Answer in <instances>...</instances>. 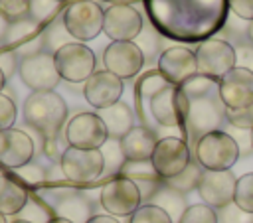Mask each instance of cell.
I'll return each instance as SVG.
<instances>
[{
    "label": "cell",
    "mask_w": 253,
    "mask_h": 223,
    "mask_svg": "<svg viewBox=\"0 0 253 223\" xmlns=\"http://www.w3.org/2000/svg\"><path fill=\"white\" fill-rule=\"evenodd\" d=\"M233 203L239 209H243V211L253 215V172H247V174L237 178Z\"/></svg>",
    "instance_id": "4dcf8cb0"
},
{
    "label": "cell",
    "mask_w": 253,
    "mask_h": 223,
    "mask_svg": "<svg viewBox=\"0 0 253 223\" xmlns=\"http://www.w3.org/2000/svg\"><path fill=\"white\" fill-rule=\"evenodd\" d=\"M63 22L73 39L85 43L103 32L105 10L97 0H73L63 12Z\"/></svg>",
    "instance_id": "8992f818"
},
{
    "label": "cell",
    "mask_w": 253,
    "mask_h": 223,
    "mask_svg": "<svg viewBox=\"0 0 253 223\" xmlns=\"http://www.w3.org/2000/svg\"><path fill=\"white\" fill-rule=\"evenodd\" d=\"M109 132L97 112H77L65 126L67 146L81 150H99L107 144Z\"/></svg>",
    "instance_id": "30bf717a"
},
{
    "label": "cell",
    "mask_w": 253,
    "mask_h": 223,
    "mask_svg": "<svg viewBox=\"0 0 253 223\" xmlns=\"http://www.w3.org/2000/svg\"><path fill=\"white\" fill-rule=\"evenodd\" d=\"M202 174H204V168L198 164L196 158H192V162H190L178 176H174V178H170V180H164V184H166L168 187H172V189H176V191H180V193L186 195V193L198 189L200 180H202Z\"/></svg>",
    "instance_id": "f1b7e54d"
},
{
    "label": "cell",
    "mask_w": 253,
    "mask_h": 223,
    "mask_svg": "<svg viewBox=\"0 0 253 223\" xmlns=\"http://www.w3.org/2000/svg\"><path fill=\"white\" fill-rule=\"evenodd\" d=\"M53 209H55L57 217H65L73 223H87L95 215L91 201L83 193H79L71 187H65L63 191L61 189L57 191Z\"/></svg>",
    "instance_id": "603a6c76"
},
{
    "label": "cell",
    "mask_w": 253,
    "mask_h": 223,
    "mask_svg": "<svg viewBox=\"0 0 253 223\" xmlns=\"http://www.w3.org/2000/svg\"><path fill=\"white\" fill-rule=\"evenodd\" d=\"M42 37H43V47H45V51H47V53H53V55H55L63 45L75 41L73 36H71V34L67 32V28H65L63 16L55 18L49 26H45L43 32H42Z\"/></svg>",
    "instance_id": "83f0119b"
},
{
    "label": "cell",
    "mask_w": 253,
    "mask_h": 223,
    "mask_svg": "<svg viewBox=\"0 0 253 223\" xmlns=\"http://www.w3.org/2000/svg\"><path fill=\"white\" fill-rule=\"evenodd\" d=\"M194 158L204 170H231V166L239 160L241 150L235 142V138L225 130H213L204 134L194 150Z\"/></svg>",
    "instance_id": "5b68a950"
},
{
    "label": "cell",
    "mask_w": 253,
    "mask_h": 223,
    "mask_svg": "<svg viewBox=\"0 0 253 223\" xmlns=\"http://www.w3.org/2000/svg\"><path fill=\"white\" fill-rule=\"evenodd\" d=\"M57 2H61V4H63V2H69V0H57Z\"/></svg>",
    "instance_id": "11a10c76"
},
{
    "label": "cell",
    "mask_w": 253,
    "mask_h": 223,
    "mask_svg": "<svg viewBox=\"0 0 253 223\" xmlns=\"http://www.w3.org/2000/svg\"><path fill=\"white\" fill-rule=\"evenodd\" d=\"M251 144H253V128H251Z\"/></svg>",
    "instance_id": "db71d44e"
},
{
    "label": "cell",
    "mask_w": 253,
    "mask_h": 223,
    "mask_svg": "<svg viewBox=\"0 0 253 223\" xmlns=\"http://www.w3.org/2000/svg\"><path fill=\"white\" fill-rule=\"evenodd\" d=\"M28 201H30L28 186L14 174H0V213L4 217L22 213Z\"/></svg>",
    "instance_id": "cb8c5ba5"
},
{
    "label": "cell",
    "mask_w": 253,
    "mask_h": 223,
    "mask_svg": "<svg viewBox=\"0 0 253 223\" xmlns=\"http://www.w3.org/2000/svg\"><path fill=\"white\" fill-rule=\"evenodd\" d=\"M0 223H10V221H6V217H4L2 213H0Z\"/></svg>",
    "instance_id": "f5cc1de1"
},
{
    "label": "cell",
    "mask_w": 253,
    "mask_h": 223,
    "mask_svg": "<svg viewBox=\"0 0 253 223\" xmlns=\"http://www.w3.org/2000/svg\"><path fill=\"white\" fill-rule=\"evenodd\" d=\"M229 10L237 18L253 22V0H229Z\"/></svg>",
    "instance_id": "b9f144b4"
},
{
    "label": "cell",
    "mask_w": 253,
    "mask_h": 223,
    "mask_svg": "<svg viewBox=\"0 0 253 223\" xmlns=\"http://www.w3.org/2000/svg\"><path fill=\"white\" fill-rule=\"evenodd\" d=\"M247 37H249V43H253V22H249L247 26Z\"/></svg>",
    "instance_id": "c3c4849f"
},
{
    "label": "cell",
    "mask_w": 253,
    "mask_h": 223,
    "mask_svg": "<svg viewBox=\"0 0 253 223\" xmlns=\"http://www.w3.org/2000/svg\"><path fill=\"white\" fill-rule=\"evenodd\" d=\"M99 201L109 215H113V217L128 215L130 217L142 205V195L134 182H130L123 176H115L101 187Z\"/></svg>",
    "instance_id": "ba28073f"
},
{
    "label": "cell",
    "mask_w": 253,
    "mask_h": 223,
    "mask_svg": "<svg viewBox=\"0 0 253 223\" xmlns=\"http://www.w3.org/2000/svg\"><path fill=\"white\" fill-rule=\"evenodd\" d=\"M63 138H65V134H63ZM63 138H61V134H59V136H53V138H43L42 152H43V156H45L51 164H59L63 152L67 150V146H63Z\"/></svg>",
    "instance_id": "ab89813d"
},
{
    "label": "cell",
    "mask_w": 253,
    "mask_h": 223,
    "mask_svg": "<svg viewBox=\"0 0 253 223\" xmlns=\"http://www.w3.org/2000/svg\"><path fill=\"white\" fill-rule=\"evenodd\" d=\"M18 67H20L18 53L12 51V49H4V47H0V69H2V73L6 75V79H10V77L16 73Z\"/></svg>",
    "instance_id": "60d3db41"
},
{
    "label": "cell",
    "mask_w": 253,
    "mask_h": 223,
    "mask_svg": "<svg viewBox=\"0 0 253 223\" xmlns=\"http://www.w3.org/2000/svg\"><path fill=\"white\" fill-rule=\"evenodd\" d=\"M128 2H132V0H115V4H128Z\"/></svg>",
    "instance_id": "816d5d0a"
},
{
    "label": "cell",
    "mask_w": 253,
    "mask_h": 223,
    "mask_svg": "<svg viewBox=\"0 0 253 223\" xmlns=\"http://www.w3.org/2000/svg\"><path fill=\"white\" fill-rule=\"evenodd\" d=\"M225 120L229 126L233 128H241V130H251L253 128V105L245 107V109H227L225 111Z\"/></svg>",
    "instance_id": "d590c367"
},
{
    "label": "cell",
    "mask_w": 253,
    "mask_h": 223,
    "mask_svg": "<svg viewBox=\"0 0 253 223\" xmlns=\"http://www.w3.org/2000/svg\"><path fill=\"white\" fill-rule=\"evenodd\" d=\"M61 170L71 184H89L105 172V156L99 150H81L67 146L61 156Z\"/></svg>",
    "instance_id": "8fae6325"
},
{
    "label": "cell",
    "mask_w": 253,
    "mask_h": 223,
    "mask_svg": "<svg viewBox=\"0 0 253 223\" xmlns=\"http://www.w3.org/2000/svg\"><path fill=\"white\" fill-rule=\"evenodd\" d=\"M119 176L130 180L136 184L140 195H142V203H148L152 199V195L158 191V187L162 186V178L158 176V172L154 170L150 160H125V164L119 170Z\"/></svg>",
    "instance_id": "44dd1931"
},
{
    "label": "cell",
    "mask_w": 253,
    "mask_h": 223,
    "mask_svg": "<svg viewBox=\"0 0 253 223\" xmlns=\"http://www.w3.org/2000/svg\"><path fill=\"white\" fill-rule=\"evenodd\" d=\"M6 81H8V79H6V75H4V73H2V69H0V93L4 91V87H6Z\"/></svg>",
    "instance_id": "7dc6e473"
},
{
    "label": "cell",
    "mask_w": 253,
    "mask_h": 223,
    "mask_svg": "<svg viewBox=\"0 0 253 223\" xmlns=\"http://www.w3.org/2000/svg\"><path fill=\"white\" fill-rule=\"evenodd\" d=\"M128 223H174L172 217L160 209L158 205H152V203H142L132 215H130V221Z\"/></svg>",
    "instance_id": "836d02e7"
},
{
    "label": "cell",
    "mask_w": 253,
    "mask_h": 223,
    "mask_svg": "<svg viewBox=\"0 0 253 223\" xmlns=\"http://www.w3.org/2000/svg\"><path fill=\"white\" fill-rule=\"evenodd\" d=\"M158 71L172 83V85H182L190 77L198 75V61L196 53L184 45H172L166 47L158 55Z\"/></svg>",
    "instance_id": "ac0fdd59"
},
{
    "label": "cell",
    "mask_w": 253,
    "mask_h": 223,
    "mask_svg": "<svg viewBox=\"0 0 253 223\" xmlns=\"http://www.w3.org/2000/svg\"><path fill=\"white\" fill-rule=\"evenodd\" d=\"M16 116H18L16 103L8 95L0 93V132L2 130H8V128H14Z\"/></svg>",
    "instance_id": "74e56055"
},
{
    "label": "cell",
    "mask_w": 253,
    "mask_h": 223,
    "mask_svg": "<svg viewBox=\"0 0 253 223\" xmlns=\"http://www.w3.org/2000/svg\"><path fill=\"white\" fill-rule=\"evenodd\" d=\"M97 114L105 122L109 138H113V140H121L134 126V112L123 101H119V103H115V105H111L107 109L97 111Z\"/></svg>",
    "instance_id": "d4e9b609"
},
{
    "label": "cell",
    "mask_w": 253,
    "mask_h": 223,
    "mask_svg": "<svg viewBox=\"0 0 253 223\" xmlns=\"http://www.w3.org/2000/svg\"><path fill=\"white\" fill-rule=\"evenodd\" d=\"M158 136L152 128L140 124V126H132L121 140H119V146H121V152L125 156V160H150L152 154H154V148L158 144Z\"/></svg>",
    "instance_id": "7402d4cb"
},
{
    "label": "cell",
    "mask_w": 253,
    "mask_h": 223,
    "mask_svg": "<svg viewBox=\"0 0 253 223\" xmlns=\"http://www.w3.org/2000/svg\"><path fill=\"white\" fill-rule=\"evenodd\" d=\"M24 120L42 140L59 136L67 120V105L55 91H32L24 101Z\"/></svg>",
    "instance_id": "3957f363"
},
{
    "label": "cell",
    "mask_w": 253,
    "mask_h": 223,
    "mask_svg": "<svg viewBox=\"0 0 253 223\" xmlns=\"http://www.w3.org/2000/svg\"><path fill=\"white\" fill-rule=\"evenodd\" d=\"M105 69L119 79H130L142 69L144 55L134 41H111L103 53Z\"/></svg>",
    "instance_id": "9a60e30c"
},
{
    "label": "cell",
    "mask_w": 253,
    "mask_h": 223,
    "mask_svg": "<svg viewBox=\"0 0 253 223\" xmlns=\"http://www.w3.org/2000/svg\"><path fill=\"white\" fill-rule=\"evenodd\" d=\"M235 184H237V178L231 170H219V172L204 170L200 186H198V193L206 205L213 209H221L233 203Z\"/></svg>",
    "instance_id": "2e32d148"
},
{
    "label": "cell",
    "mask_w": 253,
    "mask_h": 223,
    "mask_svg": "<svg viewBox=\"0 0 253 223\" xmlns=\"http://www.w3.org/2000/svg\"><path fill=\"white\" fill-rule=\"evenodd\" d=\"M148 22L166 39L202 43L227 22L229 0H142Z\"/></svg>",
    "instance_id": "6da1fadb"
},
{
    "label": "cell",
    "mask_w": 253,
    "mask_h": 223,
    "mask_svg": "<svg viewBox=\"0 0 253 223\" xmlns=\"http://www.w3.org/2000/svg\"><path fill=\"white\" fill-rule=\"evenodd\" d=\"M18 75L22 83L32 91H53L61 81V75L55 65V57L53 53H47V51L22 57Z\"/></svg>",
    "instance_id": "4fadbf2b"
},
{
    "label": "cell",
    "mask_w": 253,
    "mask_h": 223,
    "mask_svg": "<svg viewBox=\"0 0 253 223\" xmlns=\"http://www.w3.org/2000/svg\"><path fill=\"white\" fill-rule=\"evenodd\" d=\"M134 43L140 47L142 55H144V61H152L156 57V53L160 51V34L152 28V24H144L142 32L138 34V37L134 39ZM162 53V51H160Z\"/></svg>",
    "instance_id": "1f68e13d"
},
{
    "label": "cell",
    "mask_w": 253,
    "mask_h": 223,
    "mask_svg": "<svg viewBox=\"0 0 253 223\" xmlns=\"http://www.w3.org/2000/svg\"><path fill=\"white\" fill-rule=\"evenodd\" d=\"M36 144L32 136L20 128L0 132V168L20 170L34 160Z\"/></svg>",
    "instance_id": "e0dca14e"
},
{
    "label": "cell",
    "mask_w": 253,
    "mask_h": 223,
    "mask_svg": "<svg viewBox=\"0 0 253 223\" xmlns=\"http://www.w3.org/2000/svg\"><path fill=\"white\" fill-rule=\"evenodd\" d=\"M136 111L144 126L152 128V124H158L164 128H180L184 134L186 105L178 85L166 83L152 97L136 103Z\"/></svg>",
    "instance_id": "277c9868"
},
{
    "label": "cell",
    "mask_w": 253,
    "mask_h": 223,
    "mask_svg": "<svg viewBox=\"0 0 253 223\" xmlns=\"http://www.w3.org/2000/svg\"><path fill=\"white\" fill-rule=\"evenodd\" d=\"M219 223H253V215L239 209L235 203H229L221 209H217Z\"/></svg>",
    "instance_id": "f35d334b"
},
{
    "label": "cell",
    "mask_w": 253,
    "mask_h": 223,
    "mask_svg": "<svg viewBox=\"0 0 253 223\" xmlns=\"http://www.w3.org/2000/svg\"><path fill=\"white\" fill-rule=\"evenodd\" d=\"M227 132L235 138V142H237V146H239V150H241L243 156L249 154V152L253 150V144H251V130H241V128H233V126H229Z\"/></svg>",
    "instance_id": "7bdbcfd3"
},
{
    "label": "cell",
    "mask_w": 253,
    "mask_h": 223,
    "mask_svg": "<svg viewBox=\"0 0 253 223\" xmlns=\"http://www.w3.org/2000/svg\"><path fill=\"white\" fill-rule=\"evenodd\" d=\"M192 158H194L192 148L184 138L164 136L158 140L150 162L162 180H170V178L178 176L192 162Z\"/></svg>",
    "instance_id": "7c38bea8"
},
{
    "label": "cell",
    "mask_w": 253,
    "mask_h": 223,
    "mask_svg": "<svg viewBox=\"0 0 253 223\" xmlns=\"http://www.w3.org/2000/svg\"><path fill=\"white\" fill-rule=\"evenodd\" d=\"M87 223H121V221H117V217H113V215H109V213H107V215H97V213H95Z\"/></svg>",
    "instance_id": "f6af8a7d"
},
{
    "label": "cell",
    "mask_w": 253,
    "mask_h": 223,
    "mask_svg": "<svg viewBox=\"0 0 253 223\" xmlns=\"http://www.w3.org/2000/svg\"><path fill=\"white\" fill-rule=\"evenodd\" d=\"M186 105L184 116V140L194 150L196 142L213 130H221L225 120V105L219 97V81L208 75H194L180 85Z\"/></svg>",
    "instance_id": "7a4b0ae2"
},
{
    "label": "cell",
    "mask_w": 253,
    "mask_h": 223,
    "mask_svg": "<svg viewBox=\"0 0 253 223\" xmlns=\"http://www.w3.org/2000/svg\"><path fill=\"white\" fill-rule=\"evenodd\" d=\"M235 55H237L235 67H243V69L253 71V43H249V45H245V43L237 45L235 47Z\"/></svg>",
    "instance_id": "ee69618b"
},
{
    "label": "cell",
    "mask_w": 253,
    "mask_h": 223,
    "mask_svg": "<svg viewBox=\"0 0 253 223\" xmlns=\"http://www.w3.org/2000/svg\"><path fill=\"white\" fill-rule=\"evenodd\" d=\"M194 53L198 61V73L208 75L215 81H219L225 73H229L237 63L235 47L229 41L217 37H210L198 43Z\"/></svg>",
    "instance_id": "52a82bcc"
},
{
    "label": "cell",
    "mask_w": 253,
    "mask_h": 223,
    "mask_svg": "<svg viewBox=\"0 0 253 223\" xmlns=\"http://www.w3.org/2000/svg\"><path fill=\"white\" fill-rule=\"evenodd\" d=\"M144 28L140 12L128 4H111L105 10L103 32L111 41H134Z\"/></svg>",
    "instance_id": "5bb4252c"
},
{
    "label": "cell",
    "mask_w": 253,
    "mask_h": 223,
    "mask_svg": "<svg viewBox=\"0 0 253 223\" xmlns=\"http://www.w3.org/2000/svg\"><path fill=\"white\" fill-rule=\"evenodd\" d=\"M45 174H47V170H43L42 166L32 164V162L26 164L20 170H14V176H18L28 187L30 186H38V184H45Z\"/></svg>",
    "instance_id": "8d00e7d4"
},
{
    "label": "cell",
    "mask_w": 253,
    "mask_h": 223,
    "mask_svg": "<svg viewBox=\"0 0 253 223\" xmlns=\"http://www.w3.org/2000/svg\"><path fill=\"white\" fill-rule=\"evenodd\" d=\"M148 203L158 205L160 209H164V211L172 217L174 223H178V221L182 219L184 211L188 209L186 195L180 193V191H176V189H172V187H168L164 182H162V186L158 187V191L152 195V199H150Z\"/></svg>",
    "instance_id": "4316f807"
},
{
    "label": "cell",
    "mask_w": 253,
    "mask_h": 223,
    "mask_svg": "<svg viewBox=\"0 0 253 223\" xmlns=\"http://www.w3.org/2000/svg\"><path fill=\"white\" fill-rule=\"evenodd\" d=\"M178 223H219V217H217V209L206 203H194L188 205V209L184 211Z\"/></svg>",
    "instance_id": "d6a6232c"
},
{
    "label": "cell",
    "mask_w": 253,
    "mask_h": 223,
    "mask_svg": "<svg viewBox=\"0 0 253 223\" xmlns=\"http://www.w3.org/2000/svg\"><path fill=\"white\" fill-rule=\"evenodd\" d=\"M45 223H73V221H69V219H65V217H57V215H53V217L47 219Z\"/></svg>",
    "instance_id": "bcb514c9"
},
{
    "label": "cell",
    "mask_w": 253,
    "mask_h": 223,
    "mask_svg": "<svg viewBox=\"0 0 253 223\" xmlns=\"http://www.w3.org/2000/svg\"><path fill=\"white\" fill-rule=\"evenodd\" d=\"M219 97L225 109H245L253 105V71L233 67L219 79Z\"/></svg>",
    "instance_id": "ffe728a7"
},
{
    "label": "cell",
    "mask_w": 253,
    "mask_h": 223,
    "mask_svg": "<svg viewBox=\"0 0 253 223\" xmlns=\"http://www.w3.org/2000/svg\"><path fill=\"white\" fill-rule=\"evenodd\" d=\"M61 2L57 0H30V18L40 26H49L55 18H59Z\"/></svg>",
    "instance_id": "f546056e"
},
{
    "label": "cell",
    "mask_w": 253,
    "mask_h": 223,
    "mask_svg": "<svg viewBox=\"0 0 253 223\" xmlns=\"http://www.w3.org/2000/svg\"><path fill=\"white\" fill-rule=\"evenodd\" d=\"M6 26H8V24H6V22H4V18L0 16V36L4 34V30H6Z\"/></svg>",
    "instance_id": "681fc988"
},
{
    "label": "cell",
    "mask_w": 253,
    "mask_h": 223,
    "mask_svg": "<svg viewBox=\"0 0 253 223\" xmlns=\"http://www.w3.org/2000/svg\"><path fill=\"white\" fill-rule=\"evenodd\" d=\"M10 223H34V221H28V219H14V221H10Z\"/></svg>",
    "instance_id": "f907efd6"
},
{
    "label": "cell",
    "mask_w": 253,
    "mask_h": 223,
    "mask_svg": "<svg viewBox=\"0 0 253 223\" xmlns=\"http://www.w3.org/2000/svg\"><path fill=\"white\" fill-rule=\"evenodd\" d=\"M42 32H43V26H40L32 18L12 22V24L6 26L4 34L0 36V47L18 51L26 43H30L32 39H36L38 36H42Z\"/></svg>",
    "instance_id": "484cf974"
},
{
    "label": "cell",
    "mask_w": 253,
    "mask_h": 223,
    "mask_svg": "<svg viewBox=\"0 0 253 223\" xmlns=\"http://www.w3.org/2000/svg\"><path fill=\"white\" fill-rule=\"evenodd\" d=\"M0 16L6 24L30 18V0H0Z\"/></svg>",
    "instance_id": "e575fe53"
},
{
    "label": "cell",
    "mask_w": 253,
    "mask_h": 223,
    "mask_svg": "<svg viewBox=\"0 0 253 223\" xmlns=\"http://www.w3.org/2000/svg\"><path fill=\"white\" fill-rule=\"evenodd\" d=\"M123 89H125L123 79H119L117 75H113L107 69H101V71H95L85 81L83 97L93 109L101 111V109H107V107L119 103Z\"/></svg>",
    "instance_id": "d6986e66"
},
{
    "label": "cell",
    "mask_w": 253,
    "mask_h": 223,
    "mask_svg": "<svg viewBox=\"0 0 253 223\" xmlns=\"http://www.w3.org/2000/svg\"><path fill=\"white\" fill-rule=\"evenodd\" d=\"M53 57L61 79L69 83H85L97 69V59L93 49L81 41L63 45Z\"/></svg>",
    "instance_id": "9c48e42d"
}]
</instances>
